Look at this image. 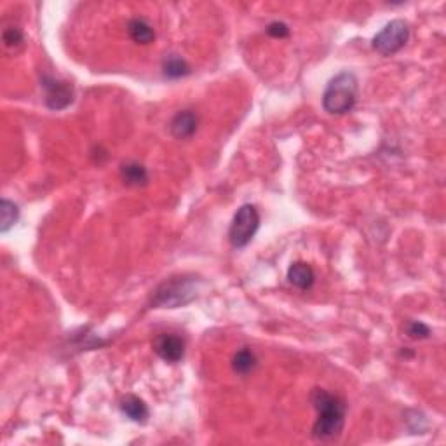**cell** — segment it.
<instances>
[{"mask_svg": "<svg viewBox=\"0 0 446 446\" xmlns=\"http://www.w3.org/2000/svg\"><path fill=\"white\" fill-rule=\"evenodd\" d=\"M312 406H314L318 418L312 427V436L318 441L338 440L346 427L347 403L336 394L328 393L326 389H314L311 394Z\"/></svg>", "mask_w": 446, "mask_h": 446, "instance_id": "cell-1", "label": "cell"}, {"mask_svg": "<svg viewBox=\"0 0 446 446\" xmlns=\"http://www.w3.org/2000/svg\"><path fill=\"white\" fill-rule=\"evenodd\" d=\"M359 84L352 72H340L328 82L323 93V108L330 115H346L356 107Z\"/></svg>", "mask_w": 446, "mask_h": 446, "instance_id": "cell-2", "label": "cell"}, {"mask_svg": "<svg viewBox=\"0 0 446 446\" xmlns=\"http://www.w3.org/2000/svg\"><path fill=\"white\" fill-rule=\"evenodd\" d=\"M197 283L195 276H173L162 281L152 295V307L178 308L190 304L197 296Z\"/></svg>", "mask_w": 446, "mask_h": 446, "instance_id": "cell-3", "label": "cell"}, {"mask_svg": "<svg viewBox=\"0 0 446 446\" xmlns=\"http://www.w3.org/2000/svg\"><path fill=\"white\" fill-rule=\"evenodd\" d=\"M260 229V213L256 206L244 204L234 214L229 229V241L234 248H246Z\"/></svg>", "mask_w": 446, "mask_h": 446, "instance_id": "cell-4", "label": "cell"}, {"mask_svg": "<svg viewBox=\"0 0 446 446\" xmlns=\"http://www.w3.org/2000/svg\"><path fill=\"white\" fill-rule=\"evenodd\" d=\"M410 38V26L405 19H393L373 37L371 48L382 56H393L406 46Z\"/></svg>", "mask_w": 446, "mask_h": 446, "instance_id": "cell-5", "label": "cell"}, {"mask_svg": "<svg viewBox=\"0 0 446 446\" xmlns=\"http://www.w3.org/2000/svg\"><path fill=\"white\" fill-rule=\"evenodd\" d=\"M41 85L44 89V101L51 110H65L73 103V88L70 82L53 76H42Z\"/></svg>", "mask_w": 446, "mask_h": 446, "instance_id": "cell-6", "label": "cell"}, {"mask_svg": "<svg viewBox=\"0 0 446 446\" xmlns=\"http://www.w3.org/2000/svg\"><path fill=\"white\" fill-rule=\"evenodd\" d=\"M154 351L162 361L176 365L185 358V340L175 333H160L154 340Z\"/></svg>", "mask_w": 446, "mask_h": 446, "instance_id": "cell-7", "label": "cell"}, {"mask_svg": "<svg viewBox=\"0 0 446 446\" xmlns=\"http://www.w3.org/2000/svg\"><path fill=\"white\" fill-rule=\"evenodd\" d=\"M199 128V117L194 110H180L170 123V131L176 140H189Z\"/></svg>", "mask_w": 446, "mask_h": 446, "instance_id": "cell-8", "label": "cell"}, {"mask_svg": "<svg viewBox=\"0 0 446 446\" xmlns=\"http://www.w3.org/2000/svg\"><path fill=\"white\" fill-rule=\"evenodd\" d=\"M288 281L291 286L302 289V291H308L316 283V272L305 261H295L288 269Z\"/></svg>", "mask_w": 446, "mask_h": 446, "instance_id": "cell-9", "label": "cell"}, {"mask_svg": "<svg viewBox=\"0 0 446 446\" xmlns=\"http://www.w3.org/2000/svg\"><path fill=\"white\" fill-rule=\"evenodd\" d=\"M120 412H123L129 420L136 422V424H145L150 417V412H148V406L145 405L143 399H140L138 396H133V394H128L120 399Z\"/></svg>", "mask_w": 446, "mask_h": 446, "instance_id": "cell-10", "label": "cell"}, {"mask_svg": "<svg viewBox=\"0 0 446 446\" xmlns=\"http://www.w3.org/2000/svg\"><path fill=\"white\" fill-rule=\"evenodd\" d=\"M120 178L129 187H145L150 180L147 167L136 160H128L120 166Z\"/></svg>", "mask_w": 446, "mask_h": 446, "instance_id": "cell-11", "label": "cell"}, {"mask_svg": "<svg viewBox=\"0 0 446 446\" xmlns=\"http://www.w3.org/2000/svg\"><path fill=\"white\" fill-rule=\"evenodd\" d=\"M128 33L133 38V42L142 46H148L155 41V30L147 19L133 18L128 23Z\"/></svg>", "mask_w": 446, "mask_h": 446, "instance_id": "cell-12", "label": "cell"}, {"mask_svg": "<svg viewBox=\"0 0 446 446\" xmlns=\"http://www.w3.org/2000/svg\"><path fill=\"white\" fill-rule=\"evenodd\" d=\"M162 73L167 79H183V77L190 76L192 68L178 54H167L162 61Z\"/></svg>", "mask_w": 446, "mask_h": 446, "instance_id": "cell-13", "label": "cell"}, {"mask_svg": "<svg viewBox=\"0 0 446 446\" xmlns=\"http://www.w3.org/2000/svg\"><path fill=\"white\" fill-rule=\"evenodd\" d=\"M258 366V358L256 354L248 347L244 349L237 351L232 358V370L236 371L237 375H249L251 371H255V368Z\"/></svg>", "mask_w": 446, "mask_h": 446, "instance_id": "cell-14", "label": "cell"}, {"mask_svg": "<svg viewBox=\"0 0 446 446\" xmlns=\"http://www.w3.org/2000/svg\"><path fill=\"white\" fill-rule=\"evenodd\" d=\"M19 220V207L9 199L0 201V232L6 234Z\"/></svg>", "mask_w": 446, "mask_h": 446, "instance_id": "cell-15", "label": "cell"}, {"mask_svg": "<svg viewBox=\"0 0 446 446\" xmlns=\"http://www.w3.org/2000/svg\"><path fill=\"white\" fill-rule=\"evenodd\" d=\"M2 41L7 49H18L21 48L23 42H25V35H23V32L18 26H7L2 32Z\"/></svg>", "mask_w": 446, "mask_h": 446, "instance_id": "cell-16", "label": "cell"}, {"mask_svg": "<svg viewBox=\"0 0 446 446\" xmlns=\"http://www.w3.org/2000/svg\"><path fill=\"white\" fill-rule=\"evenodd\" d=\"M406 336L412 340H425L430 336V328L422 321H410L406 324Z\"/></svg>", "mask_w": 446, "mask_h": 446, "instance_id": "cell-17", "label": "cell"}, {"mask_svg": "<svg viewBox=\"0 0 446 446\" xmlns=\"http://www.w3.org/2000/svg\"><path fill=\"white\" fill-rule=\"evenodd\" d=\"M267 33L274 38H286L289 35V26L283 21H272L267 26Z\"/></svg>", "mask_w": 446, "mask_h": 446, "instance_id": "cell-18", "label": "cell"}]
</instances>
